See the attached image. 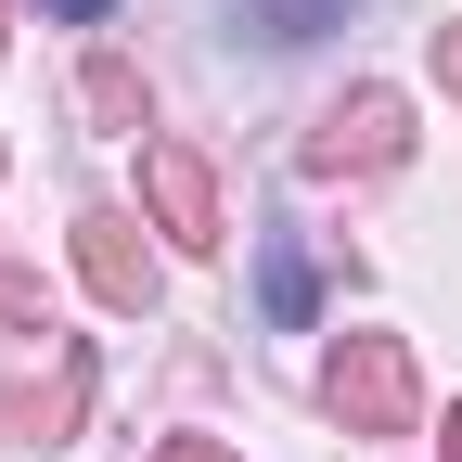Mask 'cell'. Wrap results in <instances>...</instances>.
Listing matches in <instances>:
<instances>
[{
	"instance_id": "1",
	"label": "cell",
	"mask_w": 462,
	"mask_h": 462,
	"mask_svg": "<svg viewBox=\"0 0 462 462\" xmlns=\"http://www.w3.org/2000/svg\"><path fill=\"white\" fill-rule=\"evenodd\" d=\"M51 14H78V26H90V14H103V0H51Z\"/></svg>"
}]
</instances>
